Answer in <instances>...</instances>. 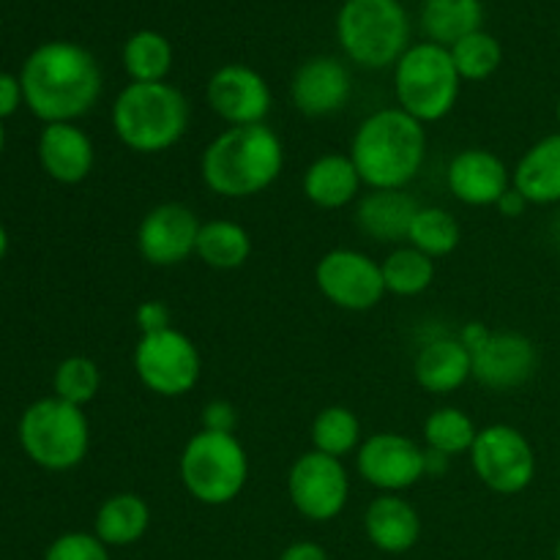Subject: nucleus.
<instances>
[{"label": "nucleus", "mask_w": 560, "mask_h": 560, "mask_svg": "<svg viewBox=\"0 0 560 560\" xmlns=\"http://www.w3.org/2000/svg\"><path fill=\"white\" fill-rule=\"evenodd\" d=\"M189 98L170 82H129L113 102L115 137L135 153H164L189 131Z\"/></svg>", "instance_id": "obj_4"}, {"label": "nucleus", "mask_w": 560, "mask_h": 560, "mask_svg": "<svg viewBox=\"0 0 560 560\" xmlns=\"http://www.w3.org/2000/svg\"><path fill=\"white\" fill-rule=\"evenodd\" d=\"M301 186L312 206L323 208V211H339L359 197L364 180H361L350 153H323L306 167Z\"/></svg>", "instance_id": "obj_23"}, {"label": "nucleus", "mask_w": 560, "mask_h": 560, "mask_svg": "<svg viewBox=\"0 0 560 560\" xmlns=\"http://www.w3.org/2000/svg\"><path fill=\"white\" fill-rule=\"evenodd\" d=\"M235 427H238V410L228 399H213L202 408V430L235 435Z\"/></svg>", "instance_id": "obj_36"}, {"label": "nucleus", "mask_w": 560, "mask_h": 560, "mask_svg": "<svg viewBox=\"0 0 560 560\" xmlns=\"http://www.w3.org/2000/svg\"><path fill=\"white\" fill-rule=\"evenodd\" d=\"M279 560H328V552L317 541H295L279 556Z\"/></svg>", "instance_id": "obj_39"}, {"label": "nucleus", "mask_w": 560, "mask_h": 560, "mask_svg": "<svg viewBox=\"0 0 560 560\" xmlns=\"http://www.w3.org/2000/svg\"><path fill=\"white\" fill-rule=\"evenodd\" d=\"M448 52H452V60L457 66V74L463 77V82L490 80L503 63L501 42L487 31H476L470 36L459 38L454 47H448Z\"/></svg>", "instance_id": "obj_33"}, {"label": "nucleus", "mask_w": 560, "mask_h": 560, "mask_svg": "<svg viewBox=\"0 0 560 560\" xmlns=\"http://www.w3.org/2000/svg\"><path fill=\"white\" fill-rule=\"evenodd\" d=\"M5 249H9V233H5V228L0 224V260H3Z\"/></svg>", "instance_id": "obj_42"}, {"label": "nucleus", "mask_w": 560, "mask_h": 560, "mask_svg": "<svg viewBox=\"0 0 560 560\" xmlns=\"http://www.w3.org/2000/svg\"><path fill=\"white\" fill-rule=\"evenodd\" d=\"M463 77L457 74L452 52L441 44L421 42L394 66V96L397 107L419 124H438L459 102Z\"/></svg>", "instance_id": "obj_5"}, {"label": "nucleus", "mask_w": 560, "mask_h": 560, "mask_svg": "<svg viewBox=\"0 0 560 560\" xmlns=\"http://www.w3.org/2000/svg\"><path fill=\"white\" fill-rule=\"evenodd\" d=\"M355 470L375 490L399 495L427 476V448L399 432H375L355 452Z\"/></svg>", "instance_id": "obj_13"}, {"label": "nucleus", "mask_w": 560, "mask_h": 560, "mask_svg": "<svg viewBox=\"0 0 560 560\" xmlns=\"http://www.w3.org/2000/svg\"><path fill=\"white\" fill-rule=\"evenodd\" d=\"M22 96L44 124H74L102 96V69L85 47L49 42L33 49L22 66Z\"/></svg>", "instance_id": "obj_1"}, {"label": "nucleus", "mask_w": 560, "mask_h": 560, "mask_svg": "<svg viewBox=\"0 0 560 560\" xmlns=\"http://www.w3.org/2000/svg\"><path fill=\"white\" fill-rule=\"evenodd\" d=\"M448 191L474 208H495L512 189V170L487 148H465L452 159L446 173Z\"/></svg>", "instance_id": "obj_18"}, {"label": "nucleus", "mask_w": 560, "mask_h": 560, "mask_svg": "<svg viewBox=\"0 0 560 560\" xmlns=\"http://www.w3.org/2000/svg\"><path fill=\"white\" fill-rule=\"evenodd\" d=\"M202 222L184 202H162L142 217L137 228V249L156 268H173L197 252Z\"/></svg>", "instance_id": "obj_14"}, {"label": "nucleus", "mask_w": 560, "mask_h": 560, "mask_svg": "<svg viewBox=\"0 0 560 560\" xmlns=\"http://www.w3.org/2000/svg\"><path fill=\"white\" fill-rule=\"evenodd\" d=\"M20 443L47 470H71L88 457L91 424L77 405L58 397L33 402L20 419Z\"/></svg>", "instance_id": "obj_8"}, {"label": "nucleus", "mask_w": 560, "mask_h": 560, "mask_svg": "<svg viewBox=\"0 0 560 560\" xmlns=\"http://www.w3.org/2000/svg\"><path fill=\"white\" fill-rule=\"evenodd\" d=\"M476 435H479V427L459 408H438L424 421L427 448L438 454H446V457L470 454Z\"/></svg>", "instance_id": "obj_32"}, {"label": "nucleus", "mask_w": 560, "mask_h": 560, "mask_svg": "<svg viewBox=\"0 0 560 560\" xmlns=\"http://www.w3.org/2000/svg\"><path fill=\"white\" fill-rule=\"evenodd\" d=\"M38 159L58 184H80L91 175L96 151L91 137L74 124H47L38 137Z\"/></svg>", "instance_id": "obj_19"}, {"label": "nucleus", "mask_w": 560, "mask_h": 560, "mask_svg": "<svg viewBox=\"0 0 560 560\" xmlns=\"http://www.w3.org/2000/svg\"><path fill=\"white\" fill-rule=\"evenodd\" d=\"M151 528V506L137 492L109 495L96 512V539L107 547H131Z\"/></svg>", "instance_id": "obj_25"}, {"label": "nucleus", "mask_w": 560, "mask_h": 560, "mask_svg": "<svg viewBox=\"0 0 560 560\" xmlns=\"http://www.w3.org/2000/svg\"><path fill=\"white\" fill-rule=\"evenodd\" d=\"M485 9L481 0H424L421 5V27L427 38L441 47H454L459 38L481 31Z\"/></svg>", "instance_id": "obj_26"}, {"label": "nucleus", "mask_w": 560, "mask_h": 560, "mask_svg": "<svg viewBox=\"0 0 560 560\" xmlns=\"http://www.w3.org/2000/svg\"><path fill=\"white\" fill-rule=\"evenodd\" d=\"M284 167V142L268 124L230 126L213 137L200 159L202 184L228 200L271 189Z\"/></svg>", "instance_id": "obj_2"}, {"label": "nucleus", "mask_w": 560, "mask_h": 560, "mask_svg": "<svg viewBox=\"0 0 560 560\" xmlns=\"http://www.w3.org/2000/svg\"><path fill=\"white\" fill-rule=\"evenodd\" d=\"M512 186L528 206L560 202V131L541 137L520 156L517 167L512 170Z\"/></svg>", "instance_id": "obj_24"}, {"label": "nucleus", "mask_w": 560, "mask_h": 560, "mask_svg": "<svg viewBox=\"0 0 560 560\" xmlns=\"http://www.w3.org/2000/svg\"><path fill=\"white\" fill-rule=\"evenodd\" d=\"M195 255L200 257L208 268H217V271H235V268L244 266L252 255L249 230L238 222H230V219L202 222Z\"/></svg>", "instance_id": "obj_27"}, {"label": "nucleus", "mask_w": 560, "mask_h": 560, "mask_svg": "<svg viewBox=\"0 0 560 560\" xmlns=\"http://www.w3.org/2000/svg\"><path fill=\"white\" fill-rule=\"evenodd\" d=\"M350 159L370 189H405L427 159V129L399 107H383L361 120Z\"/></svg>", "instance_id": "obj_3"}, {"label": "nucleus", "mask_w": 560, "mask_h": 560, "mask_svg": "<svg viewBox=\"0 0 560 560\" xmlns=\"http://www.w3.org/2000/svg\"><path fill=\"white\" fill-rule=\"evenodd\" d=\"M448 459H452V457H446V454L430 452V448H427V474H435V476L446 474Z\"/></svg>", "instance_id": "obj_41"}, {"label": "nucleus", "mask_w": 560, "mask_h": 560, "mask_svg": "<svg viewBox=\"0 0 560 560\" xmlns=\"http://www.w3.org/2000/svg\"><path fill=\"white\" fill-rule=\"evenodd\" d=\"M288 495L301 517L312 520V523H331L348 506V468L342 459L312 448L290 465Z\"/></svg>", "instance_id": "obj_11"}, {"label": "nucleus", "mask_w": 560, "mask_h": 560, "mask_svg": "<svg viewBox=\"0 0 560 560\" xmlns=\"http://www.w3.org/2000/svg\"><path fill=\"white\" fill-rule=\"evenodd\" d=\"M173 58V44L156 31H137L124 44V69L131 82H167Z\"/></svg>", "instance_id": "obj_29"}, {"label": "nucleus", "mask_w": 560, "mask_h": 560, "mask_svg": "<svg viewBox=\"0 0 560 560\" xmlns=\"http://www.w3.org/2000/svg\"><path fill=\"white\" fill-rule=\"evenodd\" d=\"M20 102H25V96H22V82L11 74H0V118L14 115Z\"/></svg>", "instance_id": "obj_38"}, {"label": "nucleus", "mask_w": 560, "mask_h": 560, "mask_svg": "<svg viewBox=\"0 0 560 560\" xmlns=\"http://www.w3.org/2000/svg\"><path fill=\"white\" fill-rule=\"evenodd\" d=\"M413 375L424 392L446 397L474 377V359L459 337H438L416 353Z\"/></svg>", "instance_id": "obj_20"}, {"label": "nucleus", "mask_w": 560, "mask_h": 560, "mask_svg": "<svg viewBox=\"0 0 560 560\" xmlns=\"http://www.w3.org/2000/svg\"><path fill=\"white\" fill-rule=\"evenodd\" d=\"M353 93V80L342 60L317 55L299 66L290 82L293 107L306 118H328L337 115Z\"/></svg>", "instance_id": "obj_17"}, {"label": "nucleus", "mask_w": 560, "mask_h": 560, "mask_svg": "<svg viewBox=\"0 0 560 560\" xmlns=\"http://www.w3.org/2000/svg\"><path fill=\"white\" fill-rule=\"evenodd\" d=\"M52 386L55 397L82 408V405L96 399L98 388H102V372H98L96 361L85 359V355H71L58 364Z\"/></svg>", "instance_id": "obj_34"}, {"label": "nucleus", "mask_w": 560, "mask_h": 560, "mask_svg": "<svg viewBox=\"0 0 560 560\" xmlns=\"http://www.w3.org/2000/svg\"><path fill=\"white\" fill-rule=\"evenodd\" d=\"M208 107L228 126L266 124L271 113V88L266 77L244 63H228L211 74L206 85Z\"/></svg>", "instance_id": "obj_15"}, {"label": "nucleus", "mask_w": 560, "mask_h": 560, "mask_svg": "<svg viewBox=\"0 0 560 560\" xmlns=\"http://www.w3.org/2000/svg\"><path fill=\"white\" fill-rule=\"evenodd\" d=\"M470 359L474 377L490 392H517L539 370V350L520 331H490Z\"/></svg>", "instance_id": "obj_16"}, {"label": "nucleus", "mask_w": 560, "mask_h": 560, "mask_svg": "<svg viewBox=\"0 0 560 560\" xmlns=\"http://www.w3.org/2000/svg\"><path fill=\"white\" fill-rule=\"evenodd\" d=\"M315 284L345 312H370L386 295L381 262L359 249H331L317 260Z\"/></svg>", "instance_id": "obj_12"}, {"label": "nucleus", "mask_w": 560, "mask_h": 560, "mask_svg": "<svg viewBox=\"0 0 560 560\" xmlns=\"http://www.w3.org/2000/svg\"><path fill=\"white\" fill-rule=\"evenodd\" d=\"M3 142H5V131H3V126H0V151H3Z\"/></svg>", "instance_id": "obj_43"}, {"label": "nucleus", "mask_w": 560, "mask_h": 560, "mask_svg": "<svg viewBox=\"0 0 560 560\" xmlns=\"http://www.w3.org/2000/svg\"><path fill=\"white\" fill-rule=\"evenodd\" d=\"M495 208L503 213V217L517 219V217H523V211H525V208H528V200H525V197L520 195V191L512 186V189H509L506 195L501 197V202H498Z\"/></svg>", "instance_id": "obj_40"}, {"label": "nucleus", "mask_w": 560, "mask_h": 560, "mask_svg": "<svg viewBox=\"0 0 560 560\" xmlns=\"http://www.w3.org/2000/svg\"><path fill=\"white\" fill-rule=\"evenodd\" d=\"M135 320L140 326L142 334L164 331V328H173V315H170L167 304L164 301H145V304L137 306Z\"/></svg>", "instance_id": "obj_37"}, {"label": "nucleus", "mask_w": 560, "mask_h": 560, "mask_svg": "<svg viewBox=\"0 0 560 560\" xmlns=\"http://www.w3.org/2000/svg\"><path fill=\"white\" fill-rule=\"evenodd\" d=\"M556 115H558V126H560V98H558V107H556Z\"/></svg>", "instance_id": "obj_44"}, {"label": "nucleus", "mask_w": 560, "mask_h": 560, "mask_svg": "<svg viewBox=\"0 0 560 560\" xmlns=\"http://www.w3.org/2000/svg\"><path fill=\"white\" fill-rule=\"evenodd\" d=\"M468 457L476 479L498 495H520L536 479L534 446L512 424H490L479 430Z\"/></svg>", "instance_id": "obj_10"}, {"label": "nucleus", "mask_w": 560, "mask_h": 560, "mask_svg": "<svg viewBox=\"0 0 560 560\" xmlns=\"http://www.w3.org/2000/svg\"><path fill=\"white\" fill-rule=\"evenodd\" d=\"M556 560H560V539H558V547H556Z\"/></svg>", "instance_id": "obj_45"}, {"label": "nucleus", "mask_w": 560, "mask_h": 560, "mask_svg": "<svg viewBox=\"0 0 560 560\" xmlns=\"http://www.w3.org/2000/svg\"><path fill=\"white\" fill-rule=\"evenodd\" d=\"M419 208L405 189H370L355 206V224L377 244H399L408 241Z\"/></svg>", "instance_id": "obj_22"}, {"label": "nucleus", "mask_w": 560, "mask_h": 560, "mask_svg": "<svg viewBox=\"0 0 560 560\" xmlns=\"http://www.w3.org/2000/svg\"><path fill=\"white\" fill-rule=\"evenodd\" d=\"M459 238H463V230H459V222L454 219V213L435 206H421L408 233V244L413 249L424 252L432 260L452 255L459 246Z\"/></svg>", "instance_id": "obj_31"}, {"label": "nucleus", "mask_w": 560, "mask_h": 560, "mask_svg": "<svg viewBox=\"0 0 560 560\" xmlns=\"http://www.w3.org/2000/svg\"><path fill=\"white\" fill-rule=\"evenodd\" d=\"M342 52L364 69H388L410 47V20L399 0H345L337 14Z\"/></svg>", "instance_id": "obj_6"}, {"label": "nucleus", "mask_w": 560, "mask_h": 560, "mask_svg": "<svg viewBox=\"0 0 560 560\" xmlns=\"http://www.w3.org/2000/svg\"><path fill=\"white\" fill-rule=\"evenodd\" d=\"M186 492L202 506H228L249 481L244 443L230 432L200 430L186 441L178 459Z\"/></svg>", "instance_id": "obj_7"}, {"label": "nucleus", "mask_w": 560, "mask_h": 560, "mask_svg": "<svg viewBox=\"0 0 560 560\" xmlns=\"http://www.w3.org/2000/svg\"><path fill=\"white\" fill-rule=\"evenodd\" d=\"M44 560H109L107 545L96 539V534H63L49 545Z\"/></svg>", "instance_id": "obj_35"}, {"label": "nucleus", "mask_w": 560, "mask_h": 560, "mask_svg": "<svg viewBox=\"0 0 560 560\" xmlns=\"http://www.w3.org/2000/svg\"><path fill=\"white\" fill-rule=\"evenodd\" d=\"M361 443H364L361 441V421L350 408L331 405V408H323L312 421V446H315V452L342 459L348 454L359 452Z\"/></svg>", "instance_id": "obj_30"}, {"label": "nucleus", "mask_w": 560, "mask_h": 560, "mask_svg": "<svg viewBox=\"0 0 560 560\" xmlns=\"http://www.w3.org/2000/svg\"><path fill=\"white\" fill-rule=\"evenodd\" d=\"M364 530L372 545L388 556L413 550L421 536V517L410 501L394 492H381L364 514Z\"/></svg>", "instance_id": "obj_21"}, {"label": "nucleus", "mask_w": 560, "mask_h": 560, "mask_svg": "<svg viewBox=\"0 0 560 560\" xmlns=\"http://www.w3.org/2000/svg\"><path fill=\"white\" fill-rule=\"evenodd\" d=\"M135 372L156 397H186L200 383V350L178 328L142 334L135 348Z\"/></svg>", "instance_id": "obj_9"}, {"label": "nucleus", "mask_w": 560, "mask_h": 560, "mask_svg": "<svg viewBox=\"0 0 560 560\" xmlns=\"http://www.w3.org/2000/svg\"><path fill=\"white\" fill-rule=\"evenodd\" d=\"M383 282H386V293L399 295V299H413L430 290L435 282V260L427 257L424 252L413 249V246H397L388 252L381 262Z\"/></svg>", "instance_id": "obj_28"}]
</instances>
